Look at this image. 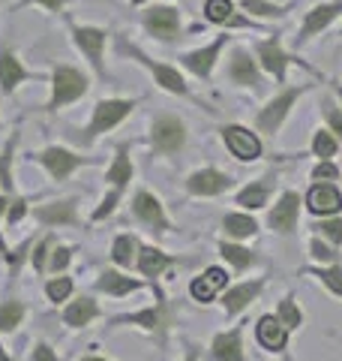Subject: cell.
<instances>
[{
	"instance_id": "cell-37",
	"label": "cell",
	"mask_w": 342,
	"mask_h": 361,
	"mask_svg": "<svg viewBox=\"0 0 342 361\" xmlns=\"http://www.w3.org/2000/svg\"><path fill=\"white\" fill-rule=\"evenodd\" d=\"M339 151V139L330 130H315L312 135V154L318 160H330V157H336Z\"/></svg>"
},
{
	"instance_id": "cell-21",
	"label": "cell",
	"mask_w": 342,
	"mask_h": 361,
	"mask_svg": "<svg viewBox=\"0 0 342 361\" xmlns=\"http://www.w3.org/2000/svg\"><path fill=\"white\" fill-rule=\"evenodd\" d=\"M141 286H144V280H135L118 268H102L99 277H96V289L102 295H111V298H127L132 292H139Z\"/></svg>"
},
{
	"instance_id": "cell-25",
	"label": "cell",
	"mask_w": 342,
	"mask_h": 361,
	"mask_svg": "<svg viewBox=\"0 0 342 361\" xmlns=\"http://www.w3.org/2000/svg\"><path fill=\"white\" fill-rule=\"evenodd\" d=\"M210 355L216 361H243V331L241 329L220 331L210 343Z\"/></svg>"
},
{
	"instance_id": "cell-31",
	"label": "cell",
	"mask_w": 342,
	"mask_h": 361,
	"mask_svg": "<svg viewBox=\"0 0 342 361\" xmlns=\"http://www.w3.org/2000/svg\"><path fill=\"white\" fill-rule=\"evenodd\" d=\"M220 253H222L225 262H232L234 271H246V268H253L258 262V253L255 250H249V247L237 244V241H228V238L220 241Z\"/></svg>"
},
{
	"instance_id": "cell-27",
	"label": "cell",
	"mask_w": 342,
	"mask_h": 361,
	"mask_svg": "<svg viewBox=\"0 0 342 361\" xmlns=\"http://www.w3.org/2000/svg\"><path fill=\"white\" fill-rule=\"evenodd\" d=\"M273 193V178H258L253 180V184H246L241 193L234 196V205H241L243 211H258V208H265L267 205V199Z\"/></svg>"
},
{
	"instance_id": "cell-26",
	"label": "cell",
	"mask_w": 342,
	"mask_h": 361,
	"mask_svg": "<svg viewBox=\"0 0 342 361\" xmlns=\"http://www.w3.org/2000/svg\"><path fill=\"white\" fill-rule=\"evenodd\" d=\"M99 316V304L94 295H78L75 301H70L63 307V322L70 325V329H84Z\"/></svg>"
},
{
	"instance_id": "cell-30",
	"label": "cell",
	"mask_w": 342,
	"mask_h": 361,
	"mask_svg": "<svg viewBox=\"0 0 342 361\" xmlns=\"http://www.w3.org/2000/svg\"><path fill=\"white\" fill-rule=\"evenodd\" d=\"M222 229H225V235L232 241H243V238H253V235L258 232V223H255L253 214L232 211V214H225L222 217Z\"/></svg>"
},
{
	"instance_id": "cell-12",
	"label": "cell",
	"mask_w": 342,
	"mask_h": 361,
	"mask_svg": "<svg viewBox=\"0 0 342 361\" xmlns=\"http://www.w3.org/2000/svg\"><path fill=\"white\" fill-rule=\"evenodd\" d=\"M220 133H222V142H225V148L232 151L234 160H241V163L261 160L265 145H261L258 133H253L249 127H241V123H225Z\"/></svg>"
},
{
	"instance_id": "cell-29",
	"label": "cell",
	"mask_w": 342,
	"mask_h": 361,
	"mask_svg": "<svg viewBox=\"0 0 342 361\" xmlns=\"http://www.w3.org/2000/svg\"><path fill=\"white\" fill-rule=\"evenodd\" d=\"M204 18L210 25H232V27H249L253 21L237 18L232 0H204Z\"/></svg>"
},
{
	"instance_id": "cell-19",
	"label": "cell",
	"mask_w": 342,
	"mask_h": 361,
	"mask_svg": "<svg viewBox=\"0 0 342 361\" xmlns=\"http://www.w3.org/2000/svg\"><path fill=\"white\" fill-rule=\"evenodd\" d=\"M30 78H39V73H30L15 51H0V94H13L18 85L30 82Z\"/></svg>"
},
{
	"instance_id": "cell-5",
	"label": "cell",
	"mask_w": 342,
	"mask_h": 361,
	"mask_svg": "<svg viewBox=\"0 0 342 361\" xmlns=\"http://www.w3.org/2000/svg\"><path fill=\"white\" fill-rule=\"evenodd\" d=\"M310 90V85H294V87H285L279 90L273 99H267L265 109H258V115H255V130L258 133H265V135H277L282 130V123L285 118L291 115V109L294 103Z\"/></svg>"
},
{
	"instance_id": "cell-47",
	"label": "cell",
	"mask_w": 342,
	"mask_h": 361,
	"mask_svg": "<svg viewBox=\"0 0 342 361\" xmlns=\"http://www.w3.org/2000/svg\"><path fill=\"white\" fill-rule=\"evenodd\" d=\"M189 292H192V298H196V301H204V304L213 301V295H216V289H213V286H210L204 277H196V280H192Z\"/></svg>"
},
{
	"instance_id": "cell-48",
	"label": "cell",
	"mask_w": 342,
	"mask_h": 361,
	"mask_svg": "<svg viewBox=\"0 0 342 361\" xmlns=\"http://www.w3.org/2000/svg\"><path fill=\"white\" fill-rule=\"evenodd\" d=\"M204 280H208V283L220 292V289H228V274H225V268H216V265H210L208 271H204L201 274Z\"/></svg>"
},
{
	"instance_id": "cell-42",
	"label": "cell",
	"mask_w": 342,
	"mask_h": 361,
	"mask_svg": "<svg viewBox=\"0 0 342 361\" xmlns=\"http://www.w3.org/2000/svg\"><path fill=\"white\" fill-rule=\"evenodd\" d=\"M70 262H72V247H63V244L51 247V259H49V265H45V271H49L51 277H57L70 268Z\"/></svg>"
},
{
	"instance_id": "cell-52",
	"label": "cell",
	"mask_w": 342,
	"mask_h": 361,
	"mask_svg": "<svg viewBox=\"0 0 342 361\" xmlns=\"http://www.w3.org/2000/svg\"><path fill=\"white\" fill-rule=\"evenodd\" d=\"M6 208H9V199L0 196V217H4V214H6ZM0 253H4V256L9 259V250H6V244H4V235H0Z\"/></svg>"
},
{
	"instance_id": "cell-32",
	"label": "cell",
	"mask_w": 342,
	"mask_h": 361,
	"mask_svg": "<svg viewBox=\"0 0 342 361\" xmlns=\"http://www.w3.org/2000/svg\"><path fill=\"white\" fill-rule=\"evenodd\" d=\"M139 238L135 235H129V232H123V235H118L114 238V244H111V259L118 262L120 268H135V262H139Z\"/></svg>"
},
{
	"instance_id": "cell-38",
	"label": "cell",
	"mask_w": 342,
	"mask_h": 361,
	"mask_svg": "<svg viewBox=\"0 0 342 361\" xmlns=\"http://www.w3.org/2000/svg\"><path fill=\"white\" fill-rule=\"evenodd\" d=\"M72 289H75V283H72V277H51L49 283H45V295H49V301L51 304H63V301H70V295H72Z\"/></svg>"
},
{
	"instance_id": "cell-18",
	"label": "cell",
	"mask_w": 342,
	"mask_h": 361,
	"mask_svg": "<svg viewBox=\"0 0 342 361\" xmlns=\"http://www.w3.org/2000/svg\"><path fill=\"white\" fill-rule=\"evenodd\" d=\"M267 280L265 277H258V280H246V283H234V286H228L222 292V307L228 316H241L249 304H253L258 295H261V289H265Z\"/></svg>"
},
{
	"instance_id": "cell-10",
	"label": "cell",
	"mask_w": 342,
	"mask_h": 361,
	"mask_svg": "<svg viewBox=\"0 0 342 361\" xmlns=\"http://www.w3.org/2000/svg\"><path fill=\"white\" fill-rule=\"evenodd\" d=\"M33 160H37L39 166H45V172L51 175V180L63 184V180H70L72 172H78L84 163H94V157H82V154H75V151L61 148V145H51V148L39 151Z\"/></svg>"
},
{
	"instance_id": "cell-55",
	"label": "cell",
	"mask_w": 342,
	"mask_h": 361,
	"mask_svg": "<svg viewBox=\"0 0 342 361\" xmlns=\"http://www.w3.org/2000/svg\"><path fill=\"white\" fill-rule=\"evenodd\" d=\"M184 361H198V353H196V349H189V355Z\"/></svg>"
},
{
	"instance_id": "cell-14",
	"label": "cell",
	"mask_w": 342,
	"mask_h": 361,
	"mask_svg": "<svg viewBox=\"0 0 342 361\" xmlns=\"http://www.w3.org/2000/svg\"><path fill=\"white\" fill-rule=\"evenodd\" d=\"M234 187V178L220 172L216 166H204L198 172H192L186 178V193L189 196H198V199H213V196H222Z\"/></svg>"
},
{
	"instance_id": "cell-16",
	"label": "cell",
	"mask_w": 342,
	"mask_h": 361,
	"mask_svg": "<svg viewBox=\"0 0 342 361\" xmlns=\"http://www.w3.org/2000/svg\"><path fill=\"white\" fill-rule=\"evenodd\" d=\"M225 42H228V33H220V37H216L210 45H201V49H196V51L180 54L184 70H189L196 78H201V82H208V78L213 75L216 61H220V51L225 49Z\"/></svg>"
},
{
	"instance_id": "cell-43",
	"label": "cell",
	"mask_w": 342,
	"mask_h": 361,
	"mask_svg": "<svg viewBox=\"0 0 342 361\" xmlns=\"http://www.w3.org/2000/svg\"><path fill=\"white\" fill-rule=\"evenodd\" d=\"M15 142H18V135H15V139H9L6 148H4V154H0V180H4V187L9 190V193H13V175H9V163H13Z\"/></svg>"
},
{
	"instance_id": "cell-24",
	"label": "cell",
	"mask_w": 342,
	"mask_h": 361,
	"mask_svg": "<svg viewBox=\"0 0 342 361\" xmlns=\"http://www.w3.org/2000/svg\"><path fill=\"white\" fill-rule=\"evenodd\" d=\"M177 259L165 253V250H159V247H151V244H141L139 247V262H135V268H139V274L141 277H151L156 280L159 274H165V271L175 265Z\"/></svg>"
},
{
	"instance_id": "cell-23",
	"label": "cell",
	"mask_w": 342,
	"mask_h": 361,
	"mask_svg": "<svg viewBox=\"0 0 342 361\" xmlns=\"http://www.w3.org/2000/svg\"><path fill=\"white\" fill-rule=\"evenodd\" d=\"M37 220L42 226H78V199H57L39 205Z\"/></svg>"
},
{
	"instance_id": "cell-28",
	"label": "cell",
	"mask_w": 342,
	"mask_h": 361,
	"mask_svg": "<svg viewBox=\"0 0 342 361\" xmlns=\"http://www.w3.org/2000/svg\"><path fill=\"white\" fill-rule=\"evenodd\" d=\"M132 175H135V169H132V160H129V145L123 142L118 148V154H114L111 166H108L106 180H108V187H114V190H120V193H123V190L129 187Z\"/></svg>"
},
{
	"instance_id": "cell-9",
	"label": "cell",
	"mask_w": 342,
	"mask_h": 361,
	"mask_svg": "<svg viewBox=\"0 0 342 361\" xmlns=\"http://www.w3.org/2000/svg\"><path fill=\"white\" fill-rule=\"evenodd\" d=\"M151 142H153L156 154L177 157L180 151H184V145H186V123L180 121L177 115H159V118H153Z\"/></svg>"
},
{
	"instance_id": "cell-4",
	"label": "cell",
	"mask_w": 342,
	"mask_h": 361,
	"mask_svg": "<svg viewBox=\"0 0 342 361\" xmlns=\"http://www.w3.org/2000/svg\"><path fill=\"white\" fill-rule=\"evenodd\" d=\"M255 54H258L261 70H265L267 75L277 78L279 85L285 82V73H289V66H303V70L310 73V75H318L315 66H310L306 61H300L298 54L285 51L282 37H270V39H261V42H255Z\"/></svg>"
},
{
	"instance_id": "cell-15",
	"label": "cell",
	"mask_w": 342,
	"mask_h": 361,
	"mask_svg": "<svg viewBox=\"0 0 342 361\" xmlns=\"http://www.w3.org/2000/svg\"><path fill=\"white\" fill-rule=\"evenodd\" d=\"M300 205H303L300 193H294V190H285V193L279 196V202L267 214V226L277 235H282V238H289V235H294V229H298Z\"/></svg>"
},
{
	"instance_id": "cell-50",
	"label": "cell",
	"mask_w": 342,
	"mask_h": 361,
	"mask_svg": "<svg viewBox=\"0 0 342 361\" xmlns=\"http://www.w3.org/2000/svg\"><path fill=\"white\" fill-rule=\"evenodd\" d=\"M66 4H70V0H21L18 9H25V6H42V9H49V13H63Z\"/></svg>"
},
{
	"instance_id": "cell-45",
	"label": "cell",
	"mask_w": 342,
	"mask_h": 361,
	"mask_svg": "<svg viewBox=\"0 0 342 361\" xmlns=\"http://www.w3.org/2000/svg\"><path fill=\"white\" fill-rule=\"evenodd\" d=\"M120 190H114V187H108V193L102 196V202H99V208L94 211V220L99 223V220H106L108 214H114V208H118V202H120Z\"/></svg>"
},
{
	"instance_id": "cell-35",
	"label": "cell",
	"mask_w": 342,
	"mask_h": 361,
	"mask_svg": "<svg viewBox=\"0 0 342 361\" xmlns=\"http://www.w3.org/2000/svg\"><path fill=\"white\" fill-rule=\"evenodd\" d=\"M241 9L253 18H261V21H273V18L285 16V9L277 6V0H241Z\"/></svg>"
},
{
	"instance_id": "cell-39",
	"label": "cell",
	"mask_w": 342,
	"mask_h": 361,
	"mask_svg": "<svg viewBox=\"0 0 342 361\" xmlns=\"http://www.w3.org/2000/svg\"><path fill=\"white\" fill-rule=\"evenodd\" d=\"M310 229L318 235V238H324L327 244H334V247L342 244V217H324L322 223H312Z\"/></svg>"
},
{
	"instance_id": "cell-3",
	"label": "cell",
	"mask_w": 342,
	"mask_h": 361,
	"mask_svg": "<svg viewBox=\"0 0 342 361\" xmlns=\"http://www.w3.org/2000/svg\"><path fill=\"white\" fill-rule=\"evenodd\" d=\"M120 51L123 54H129L132 61H139L147 73L153 75V82L163 87V90H168V94H175V97H184V99H192V90H189V85H186V78H184V73L177 70V66H171V63H163V61H153L151 54H144L139 45H132V42H127V39H120Z\"/></svg>"
},
{
	"instance_id": "cell-51",
	"label": "cell",
	"mask_w": 342,
	"mask_h": 361,
	"mask_svg": "<svg viewBox=\"0 0 342 361\" xmlns=\"http://www.w3.org/2000/svg\"><path fill=\"white\" fill-rule=\"evenodd\" d=\"M30 361H61V355H57L49 343H37L30 353Z\"/></svg>"
},
{
	"instance_id": "cell-56",
	"label": "cell",
	"mask_w": 342,
	"mask_h": 361,
	"mask_svg": "<svg viewBox=\"0 0 342 361\" xmlns=\"http://www.w3.org/2000/svg\"><path fill=\"white\" fill-rule=\"evenodd\" d=\"M0 361H13V358H9V353H6L4 346H0Z\"/></svg>"
},
{
	"instance_id": "cell-49",
	"label": "cell",
	"mask_w": 342,
	"mask_h": 361,
	"mask_svg": "<svg viewBox=\"0 0 342 361\" xmlns=\"http://www.w3.org/2000/svg\"><path fill=\"white\" fill-rule=\"evenodd\" d=\"M25 214H27V202H25V199L9 202V208H6V223H9V226H15V223L25 220Z\"/></svg>"
},
{
	"instance_id": "cell-11",
	"label": "cell",
	"mask_w": 342,
	"mask_h": 361,
	"mask_svg": "<svg viewBox=\"0 0 342 361\" xmlns=\"http://www.w3.org/2000/svg\"><path fill=\"white\" fill-rule=\"evenodd\" d=\"M225 78L237 87H246V90H265V75H261L255 58L249 54L243 45H234L232 49V58L225 63Z\"/></svg>"
},
{
	"instance_id": "cell-53",
	"label": "cell",
	"mask_w": 342,
	"mask_h": 361,
	"mask_svg": "<svg viewBox=\"0 0 342 361\" xmlns=\"http://www.w3.org/2000/svg\"><path fill=\"white\" fill-rule=\"evenodd\" d=\"M334 85H336V82H334ZM334 94H336V99H339V106H342V85H336V87H334Z\"/></svg>"
},
{
	"instance_id": "cell-20",
	"label": "cell",
	"mask_w": 342,
	"mask_h": 361,
	"mask_svg": "<svg viewBox=\"0 0 342 361\" xmlns=\"http://www.w3.org/2000/svg\"><path fill=\"white\" fill-rule=\"evenodd\" d=\"M306 208L315 217H334L342 211V193L336 190V184H312L306 193Z\"/></svg>"
},
{
	"instance_id": "cell-1",
	"label": "cell",
	"mask_w": 342,
	"mask_h": 361,
	"mask_svg": "<svg viewBox=\"0 0 342 361\" xmlns=\"http://www.w3.org/2000/svg\"><path fill=\"white\" fill-rule=\"evenodd\" d=\"M135 106H139V99H123V97L99 99V103L94 106V115H90V123L78 135H72V139L78 145H84V148H90L99 135H106L114 127H120V123L135 111Z\"/></svg>"
},
{
	"instance_id": "cell-33",
	"label": "cell",
	"mask_w": 342,
	"mask_h": 361,
	"mask_svg": "<svg viewBox=\"0 0 342 361\" xmlns=\"http://www.w3.org/2000/svg\"><path fill=\"white\" fill-rule=\"evenodd\" d=\"M303 274L318 277L327 292H334L336 298H342V265H339V262H334V265H322V268H303Z\"/></svg>"
},
{
	"instance_id": "cell-7",
	"label": "cell",
	"mask_w": 342,
	"mask_h": 361,
	"mask_svg": "<svg viewBox=\"0 0 342 361\" xmlns=\"http://www.w3.org/2000/svg\"><path fill=\"white\" fill-rule=\"evenodd\" d=\"M70 21V33H72V42L78 45V51L87 58L90 70H94L99 78H106V45H108V30L106 27H94V25H75L72 18Z\"/></svg>"
},
{
	"instance_id": "cell-57",
	"label": "cell",
	"mask_w": 342,
	"mask_h": 361,
	"mask_svg": "<svg viewBox=\"0 0 342 361\" xmlns=\"http://www.w3.org/2000/svg\"><path fill=\"white\" fill-rule=\"evenodd\" d=\"M129 4H135V6H141V4H147V0H129Z\"/></svg>"
},
{
	"instance_id": "cell-34",
	"label": "cell",
	"mask_w": 342,
	"mask_h": 361,
	"mask_svg": "<svg viewBox=\"0 0 342 361\" xmlns=\"http://www.w3.org/2000/svg\"><path fill=\"white\" fill-rule=\"evenodd\" d=\"M273 316H277V319L289 331H298L300 325H303V310L298 307V301H294L291 295H285L282 301H277V313H273Z\"/></svg>"
},
{
	"instance_id": "cell-36",
	"label": "cell",
	"mask_w": 342,
	"mask_h": 361,
	"mask_svg": "<svg viewBox=\"0 0 342 361\" xmlns=\"http://www.w3.org/2000/svg\"><path fill=\"white\" fill-rule=\"evenodd\" d=\"M25 301H4L0 304V331H15L25 322Z\"/></svg>"
},
{
	"instance_id": "cell-46",
	"label": "cell",
	"mask_w": 342,
	"mask_h": 361,
	"mask_svg": "<svg viewBox=\"0 0 342 361\" xmlns=\"http://www.w3.org/2000/svg\"><path fill=\"white\" fill-rule=\"evenodd\" d=\"M49 250H51V238H39V241H37V247H33V253H30V262H33V268H37L39 274L45 271V265H49V262H45V256H49Z\"/></svg>"
},
{
	"instance_id": "cell-6",
	"label": "cell",
	"mask_w": 342,
	"mask_h": 361,
	"mask_svg": "<svg viewBox=\"0 0 342 361\" xmlns=\"http://www.w3.org/2000/svg\"><path fill=\"white\" fill-rule=\"evenodd\" d=\"M111 325H139V329L151 331L153 337H165L171 331V325H175V310H171V304L165 301V295L159 292L156 286V301L151 304L147 310H139V313H123V316H114Z\"/></svg>"
},
{
	"instance_id": "cell-41",
	"label": "cell",
	"mask_w": 342,
	"mask_h": 361,
	"mask_svg": "<svg viewBox=\"0 0 342 361\" xmlns=\"http://www.w3.org/2000/svg\"><path fill=\"white\" fill-rule=\"evenodd\" d=\"M322 118L327 123V130L342 142V106L334 103V99H324V103H322Z\"/></svg>"
},
{
	"instance_id": "cell-40",
	"label": "cell",
	"mask_w": 342,
	"mask_h": 361,
	"mask_svg": "<svg viewBox=\"0 0 342 361\" xmlns=\"http://www.w3.org/2000/svg\"><path fill=\"white\" fill-rule=\"evenodd\" d=\"M310 256L315 259V262H322V265H334L336 259H339L336 247L327 244L324 238H318V235H312V238H310Z\"/></svg>"
},
{
	"instance_id": "cell-2",
	"label": "cell",
	"mask_w": 342,
	"mask_h": 361,
	"mask_svg": "<svg viewBox=\"0 0 342 361\" xmlns=\"http://www.w3.org/2000/svg\"><path fill=\"white\" fill-rule=\"evenodd\" d=\"M87 90H90L87 73H82L72 63H57L51 70V99H49V106H45V111H61L66 106H72Z\"/></svg>"
},
{
	"instance_id": "cell-44",
	"label": "cell",
	"mask_w": 342,
	"mask_h": 361,
	"mask_svg": "<svg viewBox=\"0 0 342 361\" xmlns=\"http://www.w3.org/2000/svg\"><path fill=\"white\" fill-rule=\"evenodd\" d=\"M312 180H318V184H334V180H339V166L334 160H322L312 169Z\"/></svg>"
},
{
	"instance_id": "cell-54",
	"label": "cell",
	"mask_w": 342,
	"mask_h": 361,
	"mask_svg": "<svg viewBox=\"0 0 342 361\" xmlns=\"http://www.w3.org/2000/svg\"><path fill=\"white\" fill-rule=\"evenodd\" d=\"M82 361H108V358H102V355H84Z\"/></svg>"
},
{
	"instance_id": "cell-8",
	"label": "cell",
	"mask_w": 342,
	"mask_h": 361,
	"mask_svg": "<svg viewBox=\"0 0 342 361\" xmlns=\"http://www.w3.org/2000/svg\"><path fill=\"white\" fill-rule=\"evenodd\" d=\"M141 25L153 39L175 45L184 39V25H180V13L175 6H151L141 13Z\"/></svg>"
},
{
	"instance_id": "cell-17",
	"label": "cell",
	"mask_w": 342,
	"mask_h": 361,
	"mask_svg": "<svg viewBox=\"0 0 342 361\" xmlns=\"http://www.w3.org/2000/svg\"><path fill=\"white\" fill-rule=\"evenodd\" d=\"M339 16H342V0H324V4H315L310 13L303 16V25L298 30V45L310 42L322 30H327V25H334Z\"/></svg>"
},
{
	"instance_id": "cell-22",
	"label": "cell",
	"mask_w": 342,
	"mask_h": 361,
	"mask_svg": "<svg viewBox=\"0 0 342 361\" xmlns=\"http://www.w3.org/2000/svg\"><path fill=\"white\" fill-rule=\"evenodd\" d=\"M255 337H258L261 349H267V353H282V349L289 346V329H285L273 313H265L255 322Z\"/></svg>"
},
{
	"instance_id": "cell-13",
	"label": "cell",
	"mask_w": 342,
	"mask_h": 361,
	"mask_svg": "<svg viewBox=\"0 0 342 361\" xmlns=\"http://www.w3.org/2000/svg\"><path fill=\"white\" fill-rule=\"evenodd\" d=\"M132 217H135V223H141L144 229H151L153 235L171 232V220L163 208V202H159L151 190H139V193L132 196Z\"/></svg>"
}]
</instances>
